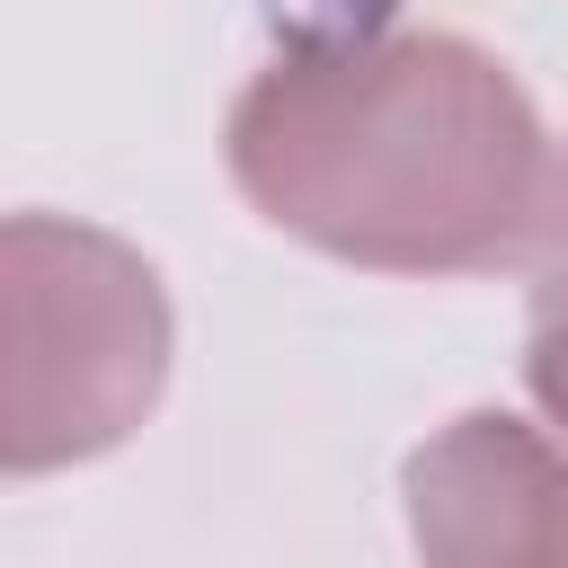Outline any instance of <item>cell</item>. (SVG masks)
Wrapping results in <instances>:
<instances>
[{
    "label": "cell",
    "instance_id": "cell-1",
    "mask_svg": "<svg viewBox=\"0 0 568 568\" xmlns=\"http://www.w3.org/2000/svg\"><path fill=\"white\" fill-rule=\"evenodd\" d=\"M390 9L399 0H266V18L293 27L302 53H355V44H373L390 27Z\"/></svg>",
    "mask_w": 568,
    "mask_h": 568
}]
</instances>
